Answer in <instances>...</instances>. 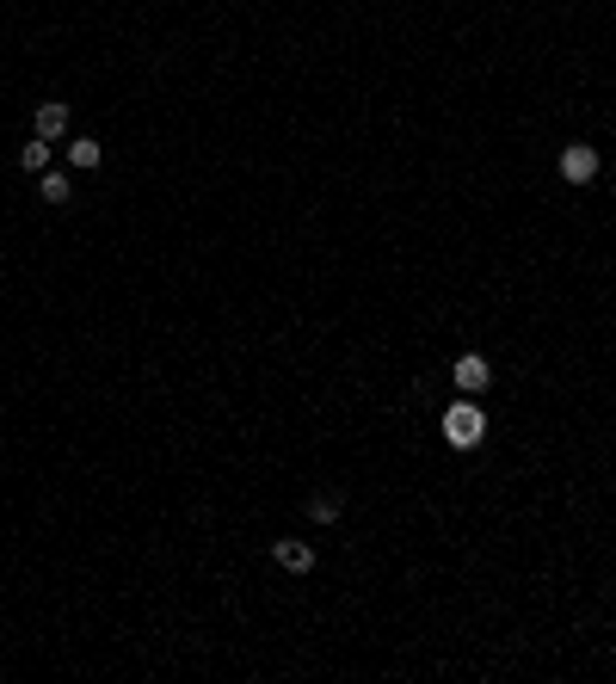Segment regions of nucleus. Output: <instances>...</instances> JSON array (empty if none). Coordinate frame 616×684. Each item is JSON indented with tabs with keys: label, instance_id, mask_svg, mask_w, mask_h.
Wrapping results in <instances>:
<instances>
[{
	"label": "nucleus",
	"instance_id": "nucleus-5",
	"mask_svg": "<svg viewBox=\"0 0 616 684\" xmlns=\"http://www.w3.org/2000/svg\"><path fill=\"white\" fill-rule=\"evenodd\" d=\"M456 382H462V389H487V358H475V351L456 358Z\"/></svg>",
	"mask_w": 616,
	"mask_h": 684
},
{
	"label": "nucleus",
	"instance_id": "nucleus-4",
	"mask_svg": "<svg viewBox=\"0 0 616 684\" xmlns=\"http://www.w3.org/2000/svg\"><path fill=\"white\" fill-rule=\"evenodd\" d=\"M62 130H69V105H37V136L50 142V136H62Z\"/></svg>",
	"mask_w": 616,
	"mask_h": 684
},
{
	"label": "nucleus",
	"instance_id": "nucleus-7",
	"mask_svg": "<svg viewBox=\"0 0 616 684\" xmlns=\"http://www.w3.org/2000/svg\"><path fill=\"white\" fill-rule=\"evenodd\" d=\"M43 161H50V142H43V136L19 148V167H25V173H43Z\"/></svg>",
	"mask_w": 616,
	"mask_h": 684
},
{
	"label": "nucleus",
	"instance_id": "nucleus-6",
	"mask_svg": "<svg viewBox=\"0 0 616 684\" xmlns=\"http://www.w3.org/2000/svg\"><path fill=\"white\" fill-rule=\"evenodd\" d=\"M99 155H105V148L93 136H74L69 142V161H74V167H99Z\"/></svg>",
	"mask_w": 616,
	"mask_h": 684
},
{
	"label": "nucleus",
	"instance_id": "nucleus-2",
	"mask_svg": "<svg viewBox=\"0 0 616 684\" xmlns=\"http://www.w3.org/2000/svg\"><path fill=\"white\" fill-rule=\"evenodd\" d=\"M272 555H277V567H290V574H308V567H314V548L296 543V537H277Z\"/></svg>",
	"mask_w": 616,
	"mask_h": 684
},
{
	"label": "nucleus",
	"instance_id": "nucleus-8",
	"mask_svg": "<svg viewBox=\"0 0 616 684\" xmlns=\"http://www.w3.org/2000/svg\"><path fill=\"white\" fill-rule=\"evenodd\" d=\"M37 192H43L50 204H62V198H69V179H62V173H43V185H37Z\"/></svg>",
	"mask_w": 616,
	"mask_h": 684
},
{
	"label": "nucleus",
	"instance_id": "nucleus-3",
	"mask_svg": "<svg viewBox=\"0 0 616 684\" xmlns=\"http://www.w3.org/2000/svg\"><path fill=\"white\" fill-rule=\"evenodd\" d=\"M561 173H567V179H574V185H585V179H592V173H598V155H592V148H585V142H574V148H567V155H561Z\"/></svg>",
	"mask_w": 616,
	"mask_h": 684
},
{
	"label": "nucleus",
	"instance_id": "nucleus-1",
	"mask_svg": "<svg viewBox=\"0 0 616 684\" xmlns=\"http://www.w3.org/2000/svg\"><path fill=\"white\" fill-rule=\"evenodd\" d=\"M481 432H487V419H481V408H469V401H456V408L444 413V438L456 450H475Z\"/></svg>",
	"mask_w": 616,
	"mask_h": 684
},
{
	"label": "nucleus",
	"instance_id": "nucleus-9",
	"mask_svg": "<svg viewBox=\"0 0 616 684\" xmlns=\"http://www.w3.org/2000/svg\"><path fill=\"white\" fill-rule=\"evenodd\" d=\"M314 518H321V524H327V518H340V500H333V493H321V500H314Z\"/></svg>",
	"mask_w": 616,
	"mask_h": 684
}]
</instances>
